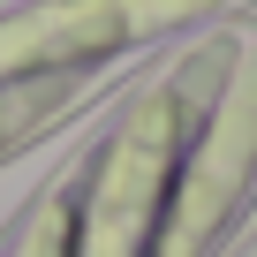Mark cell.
I'll use <instances>...</instances> for the list:
<instances>
[{"label": "cell", "instance_id": "obj_1", "mask_svg": "<svg viewBox=\"0 0 257 257\" xmlns=\"http://www.w3.org/2000/svg\"><path fill=\"white\" fill-rule=\"evenodd\" d=\"M257 182V31L144 83L68 182V257H204Z\"/></svg>", "mask_w": 257, "mask_h": 257}, {"label": "cell", "instance_id": "obj_2", "mask_svg": "<svg viewBox=\"0 0 257 257\" xmlns=\"http://www.w3.org/2000/svg\"><path fill=\"white\" fill-rule=\"evenodd\" d=\"M0 257H68V182L38 197V212H23V227L8 234Z\"/></svg>", "mask_w": 257, "mask_h": 257}]
</instances>
